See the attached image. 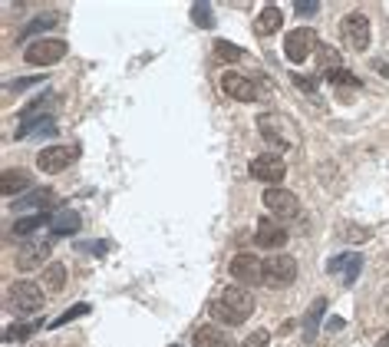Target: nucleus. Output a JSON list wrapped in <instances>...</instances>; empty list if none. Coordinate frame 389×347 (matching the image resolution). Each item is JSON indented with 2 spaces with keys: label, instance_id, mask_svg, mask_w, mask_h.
I'll use <instances>...</instances> for the list:
<instances>
[{
  "label": "nucleus",
  "instance_id": "f257e3e1",
  "mask_svg": "<svg viewBox=\"0 0 389 347\" xmlns=\"http://www.w3.org/2000/svg\"><path fill=\"white\" fill-rule=\"evenodd\" d=\"M211 318L218 324H228V328H237L244 324L251 314H254V294L244 288V285H228L218 298L211 301Z\"/></svg>",
  "mask_w": 389,
  "mask_h": 347
},
{
  "label": "nucleus",
  "instance_id": "f03ea898",
  "mask_svg": "<svg viewBox=\"0 0 389 347\" xmlns=\"http://www.w3.org/2000/svg\"><path fill=\"white\" fill-rule=\"evenodd\" d=\"M7 308L17 314V318H27V314H37L43 308V288L37 281H13L7 288Z\"/></svg>",
  "mask_w": 389,
  "mask_h": 347
},
{
  "label": "nucleus",
  "instance_id": "7ed1b4c3",
  "mask_svg": "<svg viewBox=\"0 0 389 347\" xmlns=\"http://www.w3.org/2000/svg\"><path fill=\"white\" fill-rule=\"evenodd\" d=\"M340 37H343V43H346L350 50H356V53L370 50V40H373L370 17H366L363 10H350V13L343 17V23H340Z\"/></svg>",
  "mask_w": 389,
  "mask_h": 347
},
{
  "label": "nucleus",
  "instance_id": "20e7f679",
  "mask_svg": "<svg viewBox=\"0 0 389 347\" xmlns=\"http://www.w3.org/2000/svg\"><path fill=\"white\" fill-rule=\"evenodd\" d=\"M317 50H320V40H317V33H313L310 27H294L284 37V57L291 60V63H304Z\"/></svg>",
  "mask_w": 389,
  "mask_h": 347
},
{
  "label": "nucleus",
  "instance_id": "39448f33",
  "mask_svg": "<svg viewBox=\"0 0 389 347\" xmlns=\"http://www.w3.org/2000/svg\"><path fill=\"white\" fill-rule=\"evenodd\" d=\"M261 202H264L267 212L277 215L281 222L300 215V199H297L291 189H284V185H271V189H264V199H261Z\"/></svg>",
  "mask_w": 389,
  "mask_h": 347
},
{
  "label": "nucleus",
  "instance_id": "423d86ee",
  "mask_svg": "<svg viewBox=\"0 0 389 347\" xmlns=\"http://www.w3.org/2000/svg\"><path fill=\"white\" fill-rule=\"evenodd\" d=\"M247 172H251V179L267 182V189H271V185H277L287 175V163H284V155H277V153H261L257 159H251Z\"/></svg>",
  "mask_w": 389,
  "mask_h": 347
},
{
  "label": "nucleus",
  "instance_id": "0eeeda50",
  "mask_svg": "<svg viewBox=\"0 0 389 347\" xmlns=\"http://www.w3.org/2000/svg\"><path fill=\"white\" fill-rule=\"evenodd\" d=\"M67 57V43L63 40H30V47L23 50V60L30 67H53Z\"/></svg>",
  "mask_w": 389,
  "mask_h": 347
},
{
  "label": "nucleus",
  "instance_id": "6e6552de",
  "mask_svg": "<svg viewBox=\"0 0 389 347\" xmlns=\"http://www.w3.org/2000/svg\"><path fill=\"white\" fill-rule=\"evenodd\" d=\"M297 281V261L291 255H274V258H264V285L267 288H287Z\"/></svg>",
  "mask_w": 389,
  "mask_h": 347
},
{
  "label": "nucleus",
  "instance_id": "1a4fd4ad",
  "mask_svg": "<svg viewBox=\"0 0 389 347\" xmlns=\"http://www.w3.org/2000/svg\"><path fill=\"white\" fill-rule=\"evenodd\" d=\"M231 278L237 285H264V261L254 251H237L231 258Z\"/></svg>",
  "mask_w": 389,
  "mask_h": 347
},
{
  "label": "nucleus",
  "instance_id": "9d476101",
  "mask_svg": "<svg viewBox=\"0 0 389 347\" xmlns=\"http://www.w3.org/2000/svg\"><path fill=\"white\" fill-rule=\"evenodd\" d=\"M77 149L73 145H50V149H43V153H37V169L47 175H57L63 172L69 163H77Z\"/></svg>",
  "mask_w": 389,
  "mask_h": 347
},
{
  "label": "nucleus",
  "instance_id": "9b49d317",
  "mask_svg": "<svg viewBox=\"0 0 389 347\" xmlns=\"http://www.w3.org/2000/svg\"><path fill=\"white\" fill-rule=\"evenodd\" d=\"M257 129H261V136H264L271 145H291L294 139H287V119H281L277 113H264V116H257Z\"/></svg>",
  "mask_w": 389,
  "mask_h": 347
},
{
  "label": "nucleus",
  "instance_id": "f8f14e48",
  "mask_svg": "<svg viewBox=\"0 0 389 347\" xmlns=\"http://www.w3.org/2000/svg\"><path fill=\"white\" fill-rule=\"evenodd\" d=\"M221 89L228 93V99H237V103H254L257 99V87L241 73H225L221 77Z\"/></svg>",
  "mask_w": 389,
  "mask_h": 347
},
{
  "label": "nucleus",
  "instance_id": "ddd939ff",
  "mask_svg": "<svg viewBox=\"0 0 389 347\" xmlns=\"http://www.w3.org/2000/svg\"><path fill=\"white\" fill-rule=\"evenodd\" d=\"M47 258H50L47 241H27V245L17 251V268L20 271H37V268H43V261Z\"/></svg>",
  "mask_w": 389,
  "mask_h": 347
},
{
  "label": "nucleus",
  "instance_id": "4468645a",
  "mask_svg": "<svg viewBox=\"0 0 389 347\" xmlns=\"http://www.w3.org/2000/svg\"><path fill=\"white\" fill-rule=\"evenodd\" d=\"M254 241L261 245V248H284L287 231L281 228V222H274V219H257Z\"/></svg>",
  "mask_w": 389,
  "mask_h": 347
},
{
  "label": "nucleus",
  "instance_id": "2eb2a0df",
  "mask_svg": "<svg viewBox=\"0 0 389 347\" xmlns=\"http://www.w3.org/2000/svg\"><path fill=\"white\" fill-rule=\"evenodd\" d=\"M330 275H343V285H353V281L360 278V268H363V258L356 251H346V255H337L330 258Z\"/></svg>",
  "mask_w": 389,
  "mask_h": 347
},
{
  "label": "nucleus",
  "instance_id": "dca6fc26",
  "mask_svg": "<svg viewBox=\"0 0 389 347\" xmlns=\"http://www.w3.org/2000/svg\"><path fill=\"white\" fill-rule=\"evenodd\" d=\"M83 228V219H79L77 209H60V212L50 215V231L60 235V238H67V235H77Z\"/></svg>",
  "mask_w": 389,
  "mask_h": 347
},
{
  "label": "nucleus",
  "instance_id": "f3484780",
  "mask_svg": "<svg viewBox=\"0 0 389 347\" xmlns=\"http://www.w3.org/2000/svg\"><path fill=\"white\" fill-rule=\"evenodd\" d=\"M191 347H235V341L228 338V331H221L218 324H201L191 334Z\"/></svg>",
  "mask_w": 389,
  "mask_h": 347
},
{
  "label": "nucleus",
  "instance_id": "a211bd4d",
  "mask_svg": "<svg viewBox=\"0 0 389 347\" xmlns=\"http://www.w3.org/2000/svg\"><path fill=\"white\" fill-rule=\"evenodd\" d=\"M281 20H284L281 7L267 4V7L254 17V33H257V37H271V33H277V30H281Z\"/></svg>",
  "mask_w": 389,
  "mask_h": 347
},
{
  "label": "nucleus",
  "instance_id": "6ab92c4d",
  "mask_svg": "<svg viewBox=\"0 0 389 347\" xmlns=\"http://www.w3.org/2000/svg\"><path fill=\"white\" fill-rule=\"evenodd\" d=\"M30 189V175L23 172V169H7L4 172V179H0V192L7 195V199H13V195L27 192Z\"/></svg>",
  "mask_w": 389,
  "mask_h": 347
},
{
  "label": "nucleus",
  "instance_id": "aec40b11",
  "mask_svg": "<svg viewBox=\"0 0 389 347\" xmlns=\"http://www.w3.org/2000/svg\"><path fill=\"white\" fill-rule=\"evenodd\" d=\"M63 285H67V265L63 261H50L43 268V288L50 294H57V291H63Z\"/></svg>",
  "mask_w": 389,
  "mask_h": 347
},
{
  "label": "nucleus",
  "instance_id": "412c9836",
  "mask_svg": "<svg viewBox=\"0 0 389 347\" xmlns=\"http://www.w3.org/2000/svg\"><path fill=\"white\" fill-rule=\"evenodd\" d=\"M57 133V119L53 116H43L37 123H20L17 139H30V136H53Z\"/></svg>",
  "mask_w": 389,
  "mask_h": 347
},
{
  "label": "nucleus",
  "instance_id": "4be33fe9",
  "mask_svg": "<svg viewBox=\"0 0 389 347\" xmlns=\"http://www.w3.org/2000/svg\"><path fill=\"white\" fill-rule=\"evenodd\" d=\"M323 311H327V298H317L307 311V321H304V341H313L317 331H320V321H323Z\"/></svg>",
  "mask_w": 389,
  "mask_h": 347
},
{
  "label": "nucleus",
  "instance_id": "5701e85b",
  "mask_svg": "<svg viewBox=\"0 0 389 347\" xmlns=\"http://www.w3.org/2000/svg\"><path fill=\"white\" fill-rule=\"evenodd\" d=\"M43 225H50V215H43V212L23 215V219H17V222H13V235H17V238H27V235H33V231L43 228Z\"/></svg>",
  "mask_w": 389,
  "mask_h": 347
},
{
  "label": "nucleus",
  "instance_id": "b1692460",
  "mask_svg": "<svg viewBox=\"0 0 389 347\" xmlns=\"http://www.w3.org/2000/svg\"><path fill=\"white\" fill-rule=\"evenodd\" d=\"M57 13H40V17H33L27 23V27L20 30V40H30V37H37V33H47L50 27H57Z\"/></svg>",
  "mask_w": 389,
  "mask_h": 347
},
{
  "label": "nucleus",
  "instance_id": "393cba45",
  "mask_svg": "<svg viewBox=\"0 0 389 347\" xmlns=\"http://www.w3.org/2000/svg\"><path fill=\"white\" fill-rule=\"evenodd\" d=\"M53 202V192L50 189H37V192H30V195H20L17 202H13V209H40V205H50Z\"/></svg>",
  "mask_w": 389,
  "mask_h": 347
},
{
  "label": "nucleus",
  "instance_id": "a878e982",
  "mask_svg": "<svg viewBox=\"0 0 389 347\" xmlns=\"http://www.w3.org/2000/svg\"><path fill=\"white\" fill-rule=\"evenodd\" d=\"M40 328H43V321H30V324H13V328L4 331V341H7V344H13V341H27L30 334H37Z\"/></svg>",
  "mask_w": 389,
  "mask_h": 347
},
{
  "label": "nucleus",
  "instance_id": "bb28decb",
  "mask_svg": "<svg viewBox=\"0 0 389 347\" xmlns=\"http://www.w3.org/2000/svg\"><path fill=\"white\" fill-rule=\"evenodd\" d=\"M50 99H53V97H37L33 103H27V106L20 109V123H37V116L50 106Z\"/></svg>",
  "mask_w": 389,
  "mask_h": 347
},
{
  "label": "nucleus",
  "instance_id": "cd10ccee",
  "mask_svg": "<svg viewBox=\"0 0 389 347\" xmlns=\"http://www.w3.org/2000/svg\"><path fill=\"white\" fill-rule=\"evenodd\" d=\"M191 20L205 30L215 27V10H211V4H191Z\"/></svg>",
  "mask_w": 389,
  "mask_h": 347
},
{
  "label": "nucleus",
  "instance_id": "c85d7f7f",
  "mask_svg": "<svg viewBox=\"0 0 389 347\" xmlns=\"http://www.w3.org/2000/svg\"><path fill=\"white\" fill-rule=\"evenodd\" d=\"M323 77H327V83H333V87H360V77H353L350 70H343V67L330 70V73H323Z\"/></svg>",
  "mask_w": 389,
  "mask_h": 347
},
{
  "label": "nucleus",
  "instance_id": "c756f323",
  "mask_svg": "<svg viewBox=\"0 0 389 347\" xmlns=\"http://www.w3.org/2000/svg\"><path fill=\"white\" fill-rule=\"evenodd\" d=\"M317 63H320L323 73H330V70L340 67V50H333V47H320L317 50Z\"/></svg>",
  "mask_w": 389,
  "mask_h": 347
},
{
  "label": "nucleus",
  "instance_id": "7c9ffc66",
  "mask_svg": "<svg viewBox=\"0 0 389 347\" xmlns=\"http://www.w3.org/2000/svg\"><path fill=\"white\" fill-rule=\"evenodd\" d=\"M83 314H89V304H86V301H79V304H73V308H69L67 314H60L57 321H50V328H63V324H69V321L83 318Z\"/></svg>",
  "mask_w": 389,
  "mask_h": 347
},
{
  "label": "nucleus",
  "instance_id": "2f4dec72",
  "mask_svg": "<svg viewBox=\"0 0 389 347\" xmlns=\"http://www.w3.org/2000/svg\"><path fill=\"white\" fill-rule=\"evenodd\" d=\"M215 53H218L221 60H241L244 57V50L235 47V43H228V40H218V43H215Z\"/></svg>",
  "mask_w": 389,
  "mask_h": 347
},
{
  "label": "nucleus",
  "instance_id": "473e14b6",
  "mask_svg": "<svg viewBox=\"0 0 389 347\" xmlns=\"http://www.w3.org/2000/svg\"><path fill=\"white\" fill-rule=\"evenodd\" d=\"M77 251H83V255H106L109 241H77Z\"/></svg>",
  "mask_w": 389,
  "mask_h": 347
},
{
  "label": "nucleus",
  "instance_id": "72a5a7b5",
  "mask_svg": "<svg viewBox=\"0 0 389 347\" xmlns=\"http://www.w3.org/2000/svg\"><path fill=\"white\" fill-rule=\"evenodd\" d=\"M271 344V334H267L264 328H257L254 334H247L244 341H241V347H267Z\"/></svg>",
  "mask_w": 389,
  "mask_h": 347
},
{
  "label": "nucleus",
  "instance_id": "f704fd0d",
  "mask_svg": "<svg viewBox=\"0 0 389 347\" xmlns=\"http://www.w3.org/2000/svg\"><path fill=\"white\" fill-rule=\"evenodd\" d=\"M33 83H43V77H30V79H13V83H7L4 87V93H23L27 87H33Z\"/></svg>",
  "mask_w": 389,
  "mask_h": 347
},
{
  "label": "nucleus",
  "instance_id": "c9c22d12",
  "mask_svg": "<svg viewBox=\"0 0 389 347\" xmlns=\"http://www.w3.org/2000/svg\"><path fill=\"white\" fill-rule=\"evenodd\" d=\"M294 10L300 13V17H313V13L320 10V0H297Z\"/></svg>",
  "mask_w": 389,
  "mask_h": 347
},
{
  "label": "nucleus",
  "instance_id": "e433bc0d",
  "mask_svg": "<svg viewBox=\"0 0 389 347\" xmlns=\"http://www.w3.org/2000/svg\"><path fill=\"white\" fill-rule=\"evenodd\" d=\"M294 83H297V89H304V93H310V97L317 99V83H313V79H307V77H300V73H294Z\"/></svg>",
  "mask_w": 389,
  "mask_h": 347
},
{
  "label": "nucleus",
  "instance_id": "4c0bfd02",
  "mask_svg": "<svg viewBox=\"0 0 389 347\" xmlns=\"http://www.w3.org/2000/svg\"><path fill=\"white\" fill-rule=\"evenodd\" d=\"M343 238H350V241H366V238H370V231H366V228H350V231H343Z\"/></svg>",
  "mask_w": 389,
  "mask_h": 347
},
{
  "label": "nucleus",
  "instance_id": "58836bf2",
  "mask_svg": "<svg viewBox=\"0 0 389 347\" xmlns=\"http://www.w3.org/2000/svg\"><path fill=\"white\" fill-rule=\"evenodd\" d=\"M373 70H376V73H380L383 79H389V63H383V60H376V63H373Z\"/></svg>",
  "mask_w": 389,
  "mask_h": 347
},
{
  "label": "nucleus",
  "instance_id": "ea45409f",
  "mask_svg": "<svg viewBox=\"0 0 389 347\" xmlns=\"http://www.w3.org/2000/svg\"><path fill=\"white\" fill-rule=\"evenodd\" d=\"M337 328H343L340 318H330V321H327V331H337Z\"/></svg>",
  "mask_w": 389,
  "mask_h": 347
},
{
  "label": "nucleus",
  "instance_id": "a19ab883",
  "mask_svg": "<svg viewBox=\"0 0 389 347\" xmlns=\"http://www.w3.org/2000/svg\"><path fill=\"white\" fill-rule=\"evenodd\" d=\"M380 347H389V334H386V338H383V341H380Z\"/></svg>",
  "mask_w": 389,
  "mask_h": 347
},
{
  "label": "nucleus",
  "instance_id": "79ce46f5",
  "mask_svg": "<svg viewBox=\"0 0 389 347\" xmlns=\"http://www.w3.org/2000/svg\"><path fill=\"white\" fill-rule=\"evenodd\" d=\"M171 347H179V344H171Z\"/></svg>",
  "mask_w": 389,
  "mask_h": 347
}]
</instances>
